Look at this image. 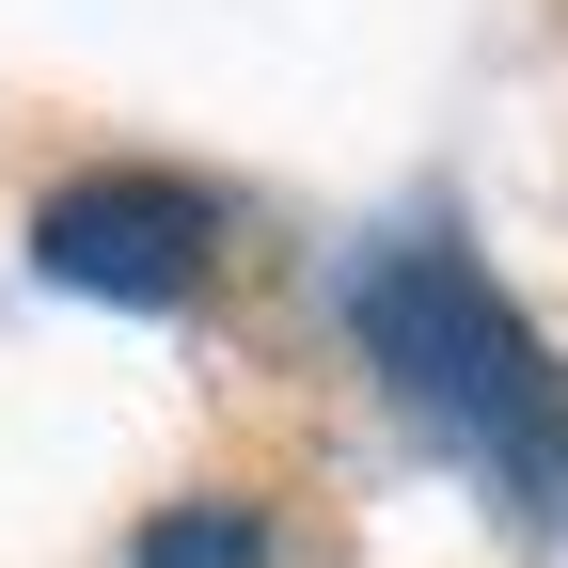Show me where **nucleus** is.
<instances>
[{
    "label": "nucleus",
    "mask_w": 568,
    "mask_h": 568,
    "mask_svg": "<svg viewBox=\"0 0 568 568\" xmlns=\"http://www.w3.org/2000/svg\"><path fill=\"white\" fill-rule=\"evenodd\" d=\"M205 253H222V222H205L190 174H80L32 205V268L80 284V301H126V316H174L205 284Z\"/></svg>",
    "instance_id": "obj_2"
},
{
    "label": "nucleus",
    "mask_w": 568,
    "mask_h": 568,
    "mask_svg": "<svg viewBox=\"0 0 568 568\" xmlns=\"http://www.w3.org/2000/svg\"><path fill=\"white\" fill-rule=\"evenodd\" d=\"M347 332L364 364L443 426L458 458H489V489L521 506H568V364L537 347L521 301H489V268L443 253V237H379L347 268Z\"/></svg>",
    "instance_id": "obj_1"
},
{
    "label": "nucleus",
    "mask_w": 568,
    "mask_h": 568,
    "mask_svg": "<svg viewBox=\"0 0 568 568\" xmlns=\"http://www.w3.org/2000/svg\"><path fill=\"white\" fill-rule=\"evenodd\" d=\"M126 568H268V521L253 506H174V521H142Z\"/></svg>",
    "instance_id": "obj_3"
}]
</instances>
